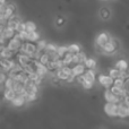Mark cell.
Wrapping results in <instances>:
<instances>
[{"mask_svg": "<svg viewBox=\"0 0 129 129\" xmlns=\"http://www.w3.org/2000/svg\"><path fill=\"white\" fill-rule=\"evenodd\" d=\"M84 79L88 80V82H92V83H95L98 80V76H96V73H95V69H86L85 74L83 75Z\"/></svg>", "mask_w": 129, "mask_h": 129, "instance_id": "cell-19", "label": "cell"}, {"mask_svg": "<svg viewBox=\"0 0 129 129\" xmlns=\"http://www.w3.org/2000/svg\"><path fill=\"white\" fill-rule=\"evenodd\" d=\"M69 52V49H68V45H59L58 47V50H57V54H58L60 58H63L67 53Z\"/></svg>", "mask_w": 129, "mask_h": 129, "instance_id": "cell-28", "label": "cell"}, {"mask_svg": "<svg viewBox=\"0 0 129 129\" xmlns=\"http://www.w3.org/2000/svg\"><path fill=\"white\" fill-rule=\"evenodd\" d=\"M16 63V59H6V58H1L0 59V66H1V70L7 71L8 73L11 68L14 67V64Z\"/></svg>", "mask_w": 129, "mask_h": 129, "instance_id": "cell-12", "label": "cell"}, {"mask_svg": "<svg viewBox=\"0 0 129 129\" xmlns=\"http://www.w3.org/2000/svg\"><path fill=\"white\" fill-rule=\"evenodd\" d=\"M24 31H26V28H25V22L20 20V22H18L17 26H16V32H17V34H19Z\"/></svg>", "mask_w": 129, "mask_h": 129, "instance_id": "cell-30", "label": "cell"}, {"mask_svg": "<svg viewBox=\"0 0 129 129\" xmlns=\"http://www.w3.org/2000/svg\"><path fill=\"white\" fill-rule=\"evenodd\" d=\"M103 111L110 118H118V103L107 102L103 107Z\"/></svg>", "mask_w": 129, "mask_h": 129, "instance_id": "cell-7", "label": "cell"}, {"mask_svg": "<svg viewBox=\"0 0 129 129\" xmlns=\"http://www.w3.org/2000/svg\"><path fill=\"white\" fill-rule=\"evenodd\" d=\"M99 15H100V18L102 20H108L111 17V9L109 7H102V8H100Z\"/></svg>", "mask_w": 129, "mask_h": 129, "instance_id": "cell-20", "label": "cell"}, {"mask_svg": "<svg viewBox=\"0 0 129 129\" xmlns=\"http://www.w3.org/2000/svg\"><path fill=\"white\" fill-rule=\"evenodd\" d=\"M39 92H40V85L31 80L25 84V93H39Z\"/></svg>", "mask_w": 129, "mask_h": 129, "instance_id": "cell-18", "label": "cell"}, {"mask_svg": "<svg viewBox=\"0 0 129 129\" xmlns=\"http://www.w3.org/2000/svg\"><path fill=\"white\" fill-rule=\"evenodd\" d=\"M40 33L38 31H33V32H27V36H26V41L29 42H38L40 40Z\"/></svg>", "mask_w": 129, "mask_h": 129, "instance_id": "cell-21", "label": "cell"}, {"mask_svg": "<svg viewBox=\"0 0 129 129\" xmlns=\"http://www.w3.org/2000/svg\"><path fill=\"white\" fill-rule=\"evenodd\" d=\"M119 47H120V43H119L118 39L111 36L110 41L103 47V54L104 56H113L119 50Z\"/></svg>", "mask_w": 129, "mask_h": 129, "instance_id": "cell-2", "label": "cell"}, {"mask_svg": "<svg viewBox=\"0 0 129 129\" xmlns=\"http://www.w3.org/2000/svg\"><path fill=\"white\" fill-rule=\"evenodd\" d=\"M118 118L122 119V120L129 118V107L122 99H121V101L118 103Z\"/></svg>", "mask_w": 129, "mask_h": 129, "instance_id": "cell-9", "label": "cell"}, {"mask_svg": "<svg viewBox=\"0 0 129 129\" xmlns=\"http://www.w3.org/2000/svg\"><path fill=\"white\" fill-rule=\"evenodd\" d=\"M4 4H7L6 0H0V5H4Z\"/></svg>", "mask_w": 129, "mask_h": 129, "instance_id": "cell-32", "label": "cell"}, {"mask_svg": "<svg viewBox=\"0 0 129 129\" xmlns=\"http://www.w3.org/2000/svg\"><path fill=\"white\" fill-rule=\"evenodd\" d=\"M23 44H24V41L22 40V38H20L18 34H16L14 38H11L10 40L8 41V43H7V47H8L10 50H13L14 52L18 53V52L20 51V49H22Z\"/></svg>", "mask_w": 129, "mask_h": 129, "instance_id": "cell-5", "label": "cell"}, {"mask_svg": "<svg viewBox=\"0 0 129 129\" xmlns=\"http://www.w3.org/2000/svg\"><path fill=\"white\" fill-rule=\"evenodd\" d=\"M25 28H26L27 32L38 31V25L33 20H25Z\"/></svg>", "mask_w": 129, "mask_h": 129, "instance_id": "cell-26", "label": "cell"}, {"mask_svg": "<svg viewBox=\"0 0 129 129\" xmlns=\"http://www.w3.org/2000/svg\"><path fill=\"white\" fill-rule=\"evenodd\" d=\"M15 59H16V61H17L18 63L22 64L23 67L27 66L28 63H31L32 61H33V58H32V57H29L28 54H26V53H23V52H18V53L16 54Z\"/></svg>", "mask_w": 129, "mask_h": 129, "instance_id": "cell-11", "label": "cell"}, {"mask_svg": "<svg viewBox=\"0 0 129 129\" xmlns=\"http://www.w3.org/2000/svg\"><path fill=\"white\" fill-rule=\"evenodd\" d=\"M48 42L45 40H43V39H40V40L36 42V45H38V50L39 51H45V47H47Z\"/></svg>", "mask_w": 129, "mask_h": 129, "instance_id": "cell-29", "label": "cell"}, {"mask_svg": "<svg viewBox=\"0 0 129 129\" xmlns=\"http://www.w3.org/2000/svg\"><path fill=\"white\" fill-rule=\"evenodd\" d=\"M85 66L87 69H96L98 68V61L96 59L92 58V57H87V59L85 60Z\"/></svg>", "mask_w": 129, "mask_h": 129, "instance_id": "cell-22", "label": "cell"}, {"mask_svg": "<svg viewBox=\"0 0 129 129\" xmlns=\"http://www.w3.org/2000/svg\"><path fill=\"white\" fill-rule=\"evenodd\" d=\"M68 49H69V52L73 54H77L82 51V45L78 44V43H70L68 45Z\"/></svg>", "mask_w": 129, "mask_h": 129, "instance_id": "cell-24", "label": "cell"}, {"mask_svg": "<svg viewBox=\"0 0 129 129\" xmlns=\"http://www.w3.org/2000/svg\"><path fill=\"white\" fill-rule=\"evenodd\" d=\"M2 96H4L5 101H7V102H11V101L17 96V93L11 88H5L4 91H2Z\"/></svg>", "mask_w": 129, "mask_h": 129, "instance_id": "cell-16", "label": "cell"}, {"mask_svg": "<svg viewBox=\"0 0 129 129\" xmlns=\"http://www.w3.org/2000/svg\"><path fill=\"white\" fill-rule=\"evenodd\" d=\"M71 75H73V67L67 66V64L63 67H61V68H59L58 70L54 73V77H56L57 79L60 80L61 83L67 82V79H68Z\"/></svg>", "mask_w": 129, "mask_h": 129, "instance_id": "cell-3", "label": "cell"}, {"mask_svg": "<svg viewBox=\"0 0 129 129\" xmlns=\"http://www.w3.org/2000/svg\"><path fill=\"white\" fill-rule=\"evenodd\" d=\"M58 47L59 45H57L56 43H48L47 47H45V52H48V53L52 54V56H54V54H57V50H58Z\"/></svg>", "mask_w": 129, "mask_h": 129, "instance_id": "cell-23", "label": "cell"}, {"mask_svg": "<svg viewBox=\"0 0 129 129\" xmlns=\"http://www.w3.org/2000/svg\"><path fill=\"white\" fill-rule=\"evenodd\" d=\"M110 39H111V35L109 34V32L103 31V32H101V33H99L98 35H96L95 44L99 45V47H101V48H103L110 41Z\"/></svg>", "mask_w": 129, "mask_h": 129, "instance_id": "cell-8", "label": "cell"}, {"mask_svg": "<svg viewBox=\"0 0 129 129\" xmlns=\"http://www.w3.org/2000/svg\"><path fill=\"white\" fill-rule=\"evenodd\" d=\"M16 52L10 50L7 45H1L0 48V58H6V59H13L16 57Z\"/></svg>", "mask_w": 129, "mask_h": 129, "instance_id": "cell-13", "label": "cell"}, {"mask_svg": "<svg viewBox=\"0 0 129 129\" xmlns=\"http://www.w3.org/2000/svg\"><path fill=\"white\" fill-rule=\"evenodd\" d=\"M114 66H116L118 69H120L121 71H123V73H127V71L129 70V61L125 58H121V59L116 60Z\"/></svg>", "mask_w": 129, "mask_h": 129, "instance_id": "cell-15", "label": "cell"}, {"mask_svg": "<svg viewBox=\"0 0 129 129\" xmlns=\"http://www.w3.org/2000/svg\"><path fill=\"white\" fill-rule=\"evenodd\" d=\"M25 99H26L27 103H33L39 99V93H25Z\"/></svg>", "mask_w": 129, "mask_h": 129, "instance_id": "cell-27", "label": "cell"}, {"mask_svg": "<svg viewBox=\"0 0 129 129\" xmlns=\"http://www.w3.org/2000/svg\"><path fill=\"white\" fill-rule=\"evenodd\" d=\"M98 83L103 87V88H110L114 84V79L109 75V74H100L98 75Z\"/></svg>", "mask_w": 129, "mask_h": 129, "instance_id": "cell-6", "label": "cell"}, {"mask_svg": "<svg viewBox=\"0 0 129 129\" xmlns=\"http://www.w3.org/2000/svg\"><path fill=\"white\" fill-rule=\"evenodd\" d=\"M16 14V5L14 2H9V4L0 5V18H5V19H10L14 17Z\"/></svg>", "mask_w": 129, "mask_h": 129, "instance_id": "cell-1", "label": "cell"}, {"mask_svg": "<svg viewBox=\"0 0 129 129\" xmlns=\"http://www.w3.org/2000/svg\"><path fill=\"white\" fill-rule=\"evenodd\" d=\"M38 45H36L35 42H29V41H25L24 44H23L22 49H20L19 52H23V53L28 54L32 58H35L36 53H38Z\"/></svg>", "mask_w": 129, "mask_h": 129, "instance_id": "cell-4", "label": "cell"}, {"mask_svg": "<svg viewBox=\"0 0 129 129\" xmlns=\"http://www.w3.org/2000/svg\"><path fill=\"white\" fill-rule=\"evenodd\" d=\"M86 69L87 68H86V66H85V63H76L73 66V74L76 77H78V76L84 75Z\"/></svg>", "mask_w": 129, "mask_h": 129, "instance_id": "cell-17", "label": "cell"}, {"mask_svg": "<svg viewBox=\"0 0 129 129\" xmlns=\"http://www.w3.org/2000/svg\"><path fill=\"white\" fill-rule=\"evenodd\" d=\"M10 103H11V105H13L14 108L19 109V108H23L25 104H26L27 101H26V99H25L24 95H22V94H17V96H16V98L14 99Z\"/></svg>", "mask_w": 129, "mask_h": 129, "instance_id": "cell-14", "label": "cell"}, {"mask_svg": "<svg viewBox=\"0 0 129 129\" xmlns=\"http://www.w3.org/2000/svg\"><path fill=\"white\" fill-rule=\"evenodd\" d=\"M103 99L105 102H112V103H119L121 101V98L114 94L110 88L104 89V94H103Z\"/></svg>", "mask_w": 129, "mask_h": 129, "instance_id": "cell-10", "label": "cell"}, {"mask_svg": "<svg viewBox=\"0 0 129 129\" xmlns=\"http://www.w3.org/2000/svg\"><path fill=\"white\" fill-rule=\"evenodd\" d=\"M87 59V54L84 51H80L79 53L75 54V64L76 63H84Z\"/></svg>", "mask_w": 129, "mask_h": 129, "instance_id": "cell-25", "label": "cell"}, {"mask_svg": "<svg viewBox=\"0 0 129 129\" xmlns=\"http://www.w3.org/2000/svg\"><path fill=\"white\" fill-rule=\"evenodd\" d=\"M64 23H66V18L63 17V16H58L56 19V25L58 27H62L64 25Z\"/></svg>", "mask_w": 129, "mask_h": 129, "instance_id": "cell-31", "label": "cell"}]
</instances>
